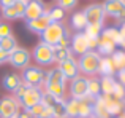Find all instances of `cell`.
<instances>
[{
  "instance_id": "cell-30",
  "label": "cell",
  "mask_w": 125,
  "mask_h": 118,
  "mask_svg": "<svg viewBox=\"0 0 125 118\" xmlns=\"http://www.w3.org/2000/svg\"><path fill=\"white\" fill-rule=\"evenodd\" d=\"M103 32V24H87L84 29V35L90 38H98Z\"/></svg>"
},
{
  "instance_id": "cell-36",
  "label": "cell",
  "mask_w": 125,
  "mask_h": 118,
  "mask_svg": "<svg viewBox=\"0 0 125 118\" xmlns=\"http://www.w3.org/2000/svg\"><path fill=\"white\" fill-rule=\"evenodd\" d=\"M113 97H116L119 101H125V88L120 83H116L114 91H113Z\"/></svg>"
},
{
  "instance_id": "cell-20",
  "label": "cell",
  "mask_w": 125,
  "mask_h": 118,
  "mask_svg": "<svg viewBox=\"0 0 125 118\" xmlns=\"http://www.w3.org/2000/svg\"><path fill=\"white\" fill-rule=\"evenodd\" d=\"M52 53H54V62H59V64L73 58V53H71V50L68 46H59V45H55V46H52Z\"/></svg>"
},
{
  "instance_id": "cell-24",
  "label": "cell",
  "mask_w": 125,
  "mask_h": 118,
  "mask_svg": "<svg viewBox=\"0 0 125 118\" xmlns=\"http://www.w3.org/2000/svg\"><path fill=\"white\" fill-rule=\"evenodd\" d=\"M85 26H87V19H85L84 11H78L71 16V27L76 32H84Z\"/></svg>"
},
{
  "instance_id": "cell-43",
  "label": "cell",
  "mask_w": 125,
  "mask_h": 118,
  "mask_svg": "<svg viewBox=\"0 0 125 118\" xmlns=\"http://www.w3.org/2000/svg\"><path fill=\"white\" fill-rule=\"evenodd\" d=\"M117 118H125V115H124V113H122V115H119V117H117Z\"/></svg>"
},
{
  "instance_id": "cell-35",
  "label": "cell",
  "mask_w": 125,
  "mask_h": 118,
  "mask_svg": "<svg viewBox=\"0 0 125 118\" xmlns=\"http://www.w3.org/2000/svg\"><path fill=\"white\" fill-rule=\"evenodd\" d=\"M57 2V6L62 10H71L78 5V0H55Z\"/></svg>"
},
{
  "instance_id": "cell-29",
  "label": "cell",
  "mask_w": 125,
  "mask_h": 118,
  "mask_svg": "<svg viewBox=\"0 0 125 118\" xmlns=\"http://www.w3.org/2000/svg\"><path fill=\"white\" fill-rule=\"evenodd\" d=\"M87 96L90 97H98L101 96V88H100V80L98 78H89L87 81Z\"/></svg>"
},
{
  "instance_id": "cell-2",
  "label": "cell",
  "mask_w": 125,
  "mask_h": 118,
  "mask_svg": "<svg viewBox=\"0 0 125 118\" xmlns=\"http://www.w3.org/2000/svg\"><path fill=\"white\" fill-rule=\"evenodd\" d=\"M100 59L101 56L97 51H87L85 54L79 56L78 59V67H79V74L84 75H95L98 74V67H100Z\"/></svg>"
},
{
  "instance_id": "cell-16",
  "label": "cell",
  "mask_w": 125,
  "mask_h": 118,
  "mask_svg": "<svg viewBox=\"0 0 125 118\" xmlns=\"http://www.w3.org/2000/svg\"><path fill=\"white\" fill-rule=\"evenodd\" d=\"M59 69L63 74V77L67 80H74L76 77H79V67H78V61H74L73 58L68 59L65 62H60L59 64Z\"/></svg>"
},
{
  "instance_id": "cell-28",
  "label": "cell",
  "mask_w": 125,
  "mask_h": 118,
  "mask_svg": "<svg viewBox=\"0 0 125 118\" xmlns=\"http://www.w3.org/2000/svg\"><path fill=\"white\" fill-rule=\"evenodd\" d=\"M109 58H111V62H113L116 72L125 69V51H122V50H120V51H114Z\"/></svg>"
},
{
  "instance_id": "cell-9",
  "label": "cell",
  "mask_w": 125,
  "mask_h": 118,
  "mask_svg": "<svg viewBox=\"0 0 125 118\" xmlns=\"http://www.w3.org/2000/svg\"><path fill=\"white\" fill-rule=\"evenodd\" d=\"M30 61H32V53H30V51L25 50V48L18 46L11 54H10V61L8 62L13 65V67L25 69V67H29Z\"/></svg>"
},
{
  "instance_id": "cell-11",
  "label": "cell",
  "mask_w": 125,
  "mask_h": 118,
  "mask_svg": "<svg viewBox=\"0 0 125 118\" xmlns=\"http://www.w3.org/2000/svg\"><path fill=\"white\" fill-rule=\"evenodd\" d=\"M84 15H85V19H87V24H103L104 16H106L101 3H92V5L85 6Z\"/></svg>"
},
{
  "instance_id": "cell-39",
  "label": "cell",
  "mask_w": 125,
  "mask_h": 118,
  "mask_svg": "<svg viewBox=\"0 0 125 118\" xmlns=\"http://www.w3.org/2000/svg\"><path fill=\"white\" fill-rule=\"evenodd\" d=\"M10 61V54L8 53H3V51H0V65L5 64V62Z\"/></svg>"
},
{
  "instance_id": "cell-33",
  "label": "cell",
  "mask_w": 125,
  "mask_h": 118,
  "mask_svg": "<svg viewBox=\"0 0 125 118\" xmlns=\"http://www.w3.org/2000/svg\"><path fill=\"white\" fill-rule=\"evenodd\" d=\"M52 112H54V118H68L67 109H65V101H57L52 105Z\"/></svg>"
},
{
  "instance_id": "cell-23",
  "label": "cell",
  "mask_w": 125,
  "mask_h": 118,
  "mask_svg": "<svg viewBox=\"0 0 125 118\" xmlns=\"http://www.w3.org/2000/svg\"><path fill=\"white\" fill-rule=\"evenodd\" d=\"M116 83H117V80L114 77H101V80H100L101 94H103V96H113Z\"/></svg>"
},
{
  "instance_id": "cell-10",
  "label": "cell",
  "mask_w": 125,
  "mask_h": 118,
  "mask_svg": "<svg viewBox=\"0 0 125 118\" xmlns=\"http://www.w3.org/2000/svg\"><path fill=\"white\" fill-rule=\"evenodd\" d=\"M25 6H27V0H16L11 6H6V8H2V16L6 19V21H13V19H19L24 18V11Z\"/></svg>"
},
{
  "instance_id": "cell-12",
  "label": "cell",
  "mask_w": 125,
  "mask_h": 118,
  "mask_svg": "<svg viewBox=\"0 0 125 118\" xmlns=\"http://www.w3.org/2000/svg\"><path fill=\"white\" fill-rule=\"evenodd\" d=\"M87 81L89 78L83 77H76L74 80H71V85H70V94L73 99H78V101H83L85 96H87Z\"/></svg>"
},
{
  "instance_id": "cell-14",
  "label": "cell",
  "mask_w": 125,
  "mask_h": 118,
  "mask_svg": "<svg viewBox=\"0 0 125 118\" xmlns=\"http://www.w3.org/2000/svg\"><path fill=\"white\" fill-rule=\"evenodd\" d=\"M49 24H51L49 15H48V13H44V15L40 16V18L32 19V21H27V22H25V27H27L30 32H33V34H40L41 35L43 32L49 27Z\"/></svg>"
},
{
  "instance_id": "cell-15",
  "label": "cell",
  "mask_w": 125,
  "mask_h": 118,
  "mask_svg": "<svg viewBox=\"0 0 125 118\" xmlns=\"http://www.w3.org/2000/svg\"><path fill=\"white\" fill-rule=\"evenodd\" d=\"M103 101H104V105H106V110L109 113V117H119L124 112L125 101H119L113 96H103Z\"/></svg>"
},
{
  "instance_id": "cell-25",
  "label": "cell",
  "mask_w": 125,
  "mask_h": 118,
  "mask_svg": "<svg viewBox=\"0 0 125 118\" xmlns=\"http://www.w3.org/2000/svg\"><path fill=\"white\" fill-rule=\"evenodd\" d=\"M16 48H18V40H16L13 35H8V37H5V38H0V51L11 54Z\"/></svg>"
},
{
  "instance_id": "cell-26",
  "label": "cell",
  "mask_w": 125,
  "mask_h": 118,
  "mask_svg": "<svg viewBox=\"0 0 125 118\" xmlns=\"http://www.w3.org/2000/svg\"><path fill=\"white\" fill-rule=\"evenodd\" d=\"M65 109H67V117L68 118H78L79 117V101L78 99H65Z\"/></svg>"
},
{
  "instance_id": "cell-19",
  "label": "cell",
  "mask_w": 125,
  "mask_h": 118,
  "mask_svg": "<svg viewBox=\"0 0 125 118\" xmlns=\"http://www.w3.org/2000/svg\"><path fill=\"white\" fill-rule=\"evenodd\" d=\"M2 83H3V86H5V89L11 91V93L14 94V91L22 85V78L16 74H6L5 77H3Z\"/></svg>"
},
{
  "instance_id": "cell-40",
  "label": "cell",
  "mask_w": 125,
  "mask_h": 118,
  "mask_svg": "<svg viewBox=\"0 0 125 118\" xmlns=\"http://www.w3.org/2000/svg\"><path fill=\"white\" fill-rule=\"evenodd\" d=\"M16 0H0V8H6V6H11Z\"/></svg>"
},
{
  "instance_id": "cell-4",
  "label": "cell",
  "mask_w": 125,
  "mask_h": 118,
  "mask_svg": "<svg viewBox=\"0 0 125 118\" xmlns=\"http://www.w3.org/2000/svg\"><path fill=\"white\" fill-rule=\"evenodd\" d=\"M65 30L67 29H65L63 22H51L49 27L41 34V42L49 45V46H55V45H59V42H60L62 35L65 34Z\"/></svg>"
},
{
  "instance_id": "cell-22",
  "label": "cell",
  "mask_w": 125,
  "mask_h": 118,
  "mask_svg": "<svg viewBox=\"0 0 125 118\" xmlns=\"http://www.w3.org/2000/svg\"><path fill=\"white\" fill-rule=\"evenodd\" d=\"M94 118H111L106 110V105H104L103 96L95 97L94 101Z\"/></svg>"
},
{
  "instance_id": "cell-34",
  "label": "cell",
  "mask_w": 125,
  "mask_h": 118,
  "mask_svg": "<svg viewBox=\"0 0 125 118\" xmlns=\"http://www.w3.org/2000/svg\"><path fill=\"white\" fill-rule=\"evenodd\" d=\"M44 109H46V105L43 102H40V104H37V105H33L30 110H27V112L32 115V118H41L44 115Z\"/></svg>"
},
{
  "instance_id": "cell-1",
  "label": "cell",
  "mask_w": 125,
  "mask_h": 118,
  "mask_svg": "<svg viewBox=\"0 0 125 118\" xmlns=\"http://www.w3.org/2000/svg\"><path fill=\"white\" fill-rule=\"evenodd\" d=\"M14 97L18 99V102L21 104V107H24V110H30L33 105L41 102L43 99V91L40 88H30L29 85L22 83L18 89L14 91Z\"/></svg>"
},
{
  "instance_id": "cell-13",
  "label": "cell",
  "mask_w": 125,
  "mask_h": 118,
  "mask_svg": "<svg viewBox=\"0 0 125 118\" xmlns=\"http://www.w3.org/2000/svg\"><path fill=\"white\" fill-rule=\"evenodd\" d=\"M70 50L71 53L78 54V56H83L89 50V43H87V37L84 35V32H76L74 35H71L70 40Z\"/></svg>"
},
{
  "instance_id": "cell-31",
  "label": "cell",
  "mask_w": 125,
  "mask_h": 118,
  "mask_svg": "<svg viewBox=\"0 0 125 118\" xmlns=\"http://www.w3.org/2000/svg\"><path fill=\"white\" fill-rule=\"evenodd\" d=\"M101 35H104V37H108V38H111V40L114 42L116 45H119L120 42H122V35L119 34V30H117V27H106V29H103V32H101Z\"/></svg>"
},
{
  "instance_id": "cell-42",
  "label": "cell",
  "mask_w": 125,
  "mask_h": 118,
  "mask_svg": "<svg viewBox=\"0 0 125 118\" xmlns=\"http://www.w3.org/2000/svg\"><path fill=\"white\" fill-rule=\"evenodd\" d=\"M117 30H119V34L122 35V37L125 38V21L124 22H120L119 24V27H117Z\"/></svg>"
},
{
  "instance_id": "cell-41",
  "label": "cell",
  "mask_w": 125,
  "mask_h": 118,
  "mask_svg": "<svg viewBox=\"0 0 125 118\" xmlns=\"http://www.w3.org/2000/svg\"><path fill=\"white\" fill-rule=\"evenodd\" d=\"M16 118H32V115L27 112V110H21V112L18 113V117Z\"/></svg>"
},
{
  "instance_id": "cell-7",
  "label": "cell",
  "mask_w": 125,
  "mask_h": 118,
  "mask_svg": "<svg viewBox=\"0 0 125 118\" xmlns=\"http://www.w3.org/2000/svg\"><path fill=\"white\" fill-rule=\"evenodd\" d=\"M32 58H33L35 61H37V64H40V65H49V64H52V62H54L52 46H49V45L40 42V43L33 48Z\"/></svg>"
},
{
  "instance_id": "cell-6",
  "label": "cell",
  "mask_w": 125,
  "mask_h": 118,
  "mask_svg": "<svg viewBox=\"0 0 125 118\" xmlns=\"http://www.w3.org/2000/svg\"><path fill=\"white\" fill-rule=\"evenodd\" d=\"M21 112V104L14 96H5L0 99V118H16Z\"/></svg>"
},
{
  "instance_id": "cell-38",
  "label": "cell",
  "mask_w": 125,
  "mask_h": 118,
  "mask_svg": "<svg viewBox=\"0 0 125 118\" xmlns=\"http://www.w3.org/2000/svg\"><path fill=\"white\" fill-rule=\"evenodd\" d=\"M117 83H120L125 88V69H122V70L117 72Z\"/></svg>"
},
{
  "instance_id": "cell-3",
  "label": "cell",
  "mask_w": 125,
  "mask_h": 118,
  "mask_svg": "<svg viewBox=\"0 0 125 118\" xmlns=\"http://www.w3.org/2000/svg\"><path fill=\"white\" fill-rule=\"evenodd\" d=\"M21 78H22V83L29 85L30 88H40L44 85L46 72L41 67H37V65H29V67L24 69Z\"/></svg>"
},
{
  "instance_id": "cell-44",
  "label": "cell",
  "mask_w": 125,
  "mask_h": 118,
  "mask_svg": "<svg viewBox=\"0 0 125 118\" xmlns=\"http://www.w3.org/2000/svg\"><path fill=\"white\" fill-rule=\"evenodd\" d=\"M124 115H125V105H124Z\"/></svg>"
},
{
  "instance_id": "cell-5",
  "label": "cell",
  "mask_w": 125,
  "mask_h": 118,
  "mask_svg": "<svg viewBox=\"0 0 125 118\" xmlns=\"http://www.w3.org/2000/svg\"><path fill=\"white\" fill-rule=\"evenodd\" d=\"M101 6L104 15L117 19L119 22L125 21V0H104Z\"/></svg>"
},
{
  "instance_id": "cell-18",
  "label": "cell",
  "mask_w": 125,
  "mask_h": 118,
  "mask_svg": "<svg viewBox=\"0 0 125 118\" xmlns=\"http://www.w3.org/2000/svg\"><path fill=\"white\" fill-rule=\"evenodd\" d=\"M65 81H67V78L63 77V74L60 72L59 67H54V69H51V70L46 72L44 85H63L65 86Z\"/></svg>"
},
{
  "instance_id": "cell-17",
  "label": "cell",
  "mask_w": 125,
  "mask_h": 118,
  "mask_svg": "<svg viewBox=\"0 0 125 118\" xmlns=\"http://www.w3.org/2000/svg\"><path fill=\"white\" fill-rule=\"evenodd\" d=\"M116 46L117 45L114 43L111 38H108V37H104V35H100L98 37V45H97V53L100 54L101 58H109L111 54L116 51Z\"/></svg>"
},
{
  "instance_id": "cell-27",
  "label": "cell",
  "mask_w": 125,
  "mask_h": 118,
  "mask_svg": "<svg viewBox=\"0 0 125 118\" xmlns=\"http://www.w3.org/2000/svg\"><path fill=\"white\" fill-rule=\"evenodd\" d=\"M116 72L111 58H101L100 59V67H98V74H101L103 77H113V74Z\"/></svg>"
},
{
  "instance_id": "cell-37",
  "label": "cell",
  "mask_w": 125,
  "mask_h": 118,
  "mask_svg": "<svg viewBox=\"0 0 125 118\" xmlns=\"http://www.w3.org/2000/svg\"><path fill=\"white\" fill-rule=\"evenodd\" d=\"M8 35H13L11 34V26L8 22H0V38H5Z\"/></svg>"
},
{
  "instance_id": "cell-21",
  "label": "cell",
  "mask_w": 125,
  "mask_h": 118,
  "mask_svg": "<svg viewBox=\"0 0 125 118\" xmlns=\"http://www.w3.org/2000/svg\"><path fill=\"white\" fill-rule=\"evenodd\" d=\"M44 94H49L57 101H65V86L63 85H43Z\"/></svg>"
},
{
  "instance_id": "cell-32",
  "label": "cell",
  "mask_w": 125,
  "mask_h": 118,
  "mask_svg": "<svg viewBox=\"0 0 125 118\" xmlns=\"http://www.w3.org/2000/svg\"><path fill=\"white\" fill-rule=\"evenodd\" d=\"M48 15H49V19H51V22H62L65 18V11L62 8H59L57 5L52 6V8L48 10Z\"/></svg>"
},
{
  "instance_id": "cell-47",
  "label": "cell",
  "mask_w": 125,
  "mask_h": 118,
  "mask_svg": "<svg viewBox=\"0 0 125 118\" xmlns=\"http://www.w3.org/2000/svg\"><path fill=\"white\" fill-rule=\"evenodd\" d=\"M27 2H29V0H27Z\"/></svg>"
},
{
  "instance_id": "cell-46",
  "label": "cell",
  "mask_w": 125,
  "mask_h": 118,
  "mask_svg": "<svg viewBox=\"0 0 125 118\" xmlns=\"http://www.w3.org/2000/svg\"><path fill=\"white\" fill-rule=\"evenodd\" d=\"M0 16H2V13H0Z\"/></svg>"
},
{
  "instance_id": "cell-8",
  "label": "cell",
  "mask_w": 125,
  "mask_h": 118,
  "mask_svg": "<svg viewBox=\"0 0 125 118\" xmlns=\"http://www.w3.org/2000/svg\"><path fill=\"white\" fill-rule=\"evenodd\" d=\"M44 13H48V8H46V3L43 0H29L22 19L27 22V21H32V19L40 18Z\"/></svg>"
},
{
  "instance_id": "cell-45",
  "label": "cell",
  "mask_w": 125,
  "mask_h": 118,
  "mask_svg": "<svg viewBox=\"0 0 125 118\" xmlns=\"http://www.w3.org/2000/svg\"><path fill=\"white\" fill-rule=\"evenodd\" d=\"M41 118H46V117H41Z\"/></svg>"
}]
</instances>
